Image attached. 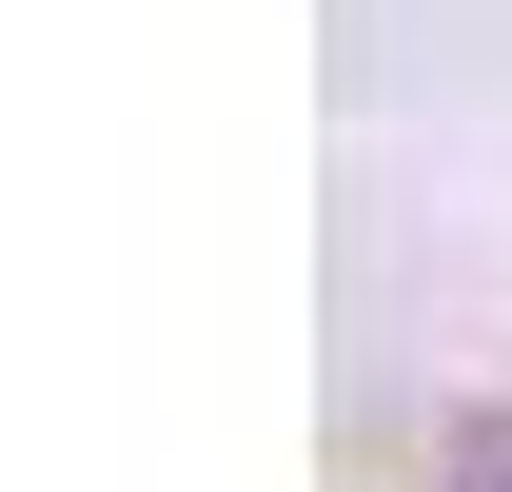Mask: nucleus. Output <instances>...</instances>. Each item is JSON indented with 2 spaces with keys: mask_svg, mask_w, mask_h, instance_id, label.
<instances>
[{
  "mask_svg": "<svg viewBox=\"0 0 512 492\" xmlns=\"http://www.w3.org/2000/svg\"><path fill=\"white\" fill-rule=\"evenodd\" d=\"M473 492H512V433H473Z\"/></svg>",
  "mask_w": 512,
  "mask_h": 492,
  "instance_id": "nucleus-1",
  "label": "nucleus"
}]
</instances>
